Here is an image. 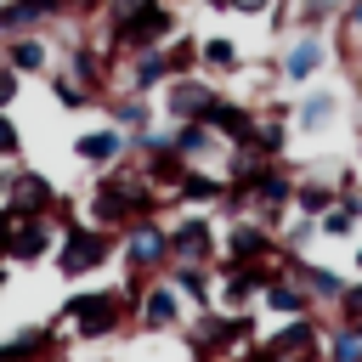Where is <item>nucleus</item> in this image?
Here are the masks:
<instances>
[{"instance_id":"f257e3e1","label":"nucleus","mask_w":362,"mask_h":362,"mask_svg":"<svg viewBox=\"0 0 362 362\" xmlns=\"http://www.w3.org/2000/svg\"><path fill=\"white\" fill-rule=\"evenodd\" d=\"M158 187L141 175V164H113V170H96L90 192H85V209H90V226H107V232H124L130 221L141 215H158Z\"/></svg>"},{"instance_id":"f03ea898","label":"nucleus","mask_w":362,"mask_h":362,"mask_svg":"<svg viewBox=\"0 0 362 362\" xmlns=\"http://www.w3.org/2000/svg\"><path fill=\"white\" fill-rule=\"evenodd\" d=\"M102 51L119 62L124 51H136V45H164L175 28H181V17L164 6V0H107L102 6Z\"/></svg>"},{"instance_id":"7ed1b4c3","label":"nucleus","mask_w":362,"mask_h":362,"mask_svg":"<svg viewBox=\"0 0 362 362\" xmlns=\"http://www.w3.org/2000/svg\"><path fill=\"white\" fill-rule=\"evenodd\" d=\"M260 339L255 311H192L181 322V345L192 351V362H232L238 351H249Z\"/></svg>"},{"instance_id":"20e7f679","label":"nucleus","mask_w":362,"mask_h":362,"mask_svg":"<svg viewBox=\"0 0 362 362\" xmlns=\"http://www.w3.org/2000/svg\"><path fill=\"white\" fill-rule=\"evenodd\" d=\"M130 317H136V305H130V294L119 283L113 288H74L62 300V311H57V328L96 345V339H113L119 328H130Z\"/></svg>"},{"instance_id":"39448f33","label":"nucleus","mask_w":362,"mask_h":362,"mask_svg":"<svg viewBox=\"0 0 362 362\" xmlns=\"http://www.w3.org/2000/svg\"><path fill=\"white\" fill-rule=\"evenodd\" d=\"M119 255V232H107V226H90V221H62V238H57V255H51V266H57V277H68V283H79V277H90V272H102L107 260Z\"/></svg>"},{"instance_id":"423d86ee","label":"nucleus","mask_w":362,"mask_h":362,"mask_svg":"<svg viewBox=\"0 0 362 362\" xmlns=\"http://www.w3.org/2000/svg\"><path fill=\"white\" fill-rule=\"evenodd\" d=\"M255 345H260L266 362H328V356H322V345H328V322H322L317 311H305V317H283V322H277L272 334H260Z\"/></svg>"},{"instance_id":"0eeeda50","label":"nucleus","mask_w":362,"mask_h":362,"mask_svg":"<svg viewBox=\"0 0 362 362\" xmlns=\"http://www.w3.org/2000/svg\"><path fill=\"white\" fill-rule=\"evenodd\" d=\"M119 260H124V272L158 277V272L170 266V221H158V215L130 221V226L119 232Z\"/></svg>"},{"instance_id":"6e6552de","label":"nucleus","mask_w":362,"mask_h":362,"mask_svg":"<svg viewBox=\"0 0 362 362\" xmlns=\"http://www.w3.org/2000/svg\"><path fill=\"white\" fill-rule=\"evenodd\" d=\"M221 102V85L209 74H181V79H164L158 90V113L170 124H192V119H209V107Z\"/></svg>"},{"instance_id":"1a4fd4ad","label":"nucleus","mask_w":362,"mask_h":362,"mask_svg":"<svg viewBox=\"0 0 362 362\" xmlns=\"http://www.w3.org/2000/svg\"><path fill=\"white\" fill-rule=\"evenodd\" d=\"M221 260V226L204 209H187L170 226V266H215Z\"/></svg>"},{"instance_id":"9d476101","label":"nucleus","mask_w":362,"mask_h":362,"mask_svg":"<svg viewBox=\"0 0 362 362\" xmlns=\"http://www.w3.org/2000/svg\"><path fill=\"white\" fill-rule=\"evenodd\" d=\"M57 238H62L57 215H17L11 243H6V266H40L45 255H57Z\"/></svg>"},{"instance_id":"9b49d317","label":"nucleus","mask_w":362,"mask_h":362,"mask_svg":"<svg viewBox=\"0 0 362 362\" xmlns=\"http://www.w3.org/2000/svg\"><path fill=\"white\" fill-rule=\"evenodd\" d=\"M136 334H170V328H181L187 322V300L175 294V283L170 277H153L147 288H141V300H136Z\"/></svg>"},{"instance_id":"f8f14e48","label":"nucleus","mask_w":362,"mask_h":362,"mask_svg":"<svg viewBox=\"0 0 362 362\" xmlns=\"http://www.w3.org/2000/svg\"><path fill=\"white\" fill-rule=\"evenodd\" d=\"M328 34H288L283 51H277V79L283 85H311L322 68H328Z\"/></svg>"},{"instance_id":"ddd939ff","label":"nucleus","mask_w":362,"mask_h":362,"mask_svg":"<svg viewBox=\"0 0 362 362\" xmlns=\"http://www.w3.org/2000/svg\"><path fill=\"white\" fill-rule=\"evenodd\" d=\"M62 74H68L79 90H90L96 102L113 90V57H107L102 45H90V40H68V45H62Z\"/></svg>"},{"instance_id":"4468645a","label":"nucleus","mask_w":362,"mask_h":362,"mask_svg":"<svg viewBox=\"0 0 362 362\" xmlns=\"http://www.w3.org/2000/svg\"><path fill=\"white\" fill-rule=\"evenodd\" d=\"M266 255H283L277 232L260 215H232L221 232V260H266Z\"/></svg>"},{"instance_id":"2eb2a0df","label":"nucleus","mask_w":362,"mask_h":362,"mask_svg":"<svg viewBox=\"0 0 362 362\" xmlns=\"http://www.w3.org/2000/svg\"><path fill=\"white\" fill-rule=\"evenodd\" d=\"M74 158L90 164V170H113V164L130 158V136H124L113 119H107V124H90V130L74 136Z\"/></svg>"},{"instance_id":"dca6fc26","label":"nucleus","mask_w":362,"mask_h":362,"mask_svg":"<svg viewBox=\"0 0 362 362\" xmlns=\"http://www.w3.org/2000/svg\"><path fill=\"white\" fill-rule=\"evenodd\" d=\"M0 62H11L23 79H45L57 68V45H51V34H11V40H0Z\"/></svg>"},{"instance_id":"f3484780","label":"nucleus","mask_w":362,"mask_h":362,"mask_svg":"<svg viewBox=\"0 0 362 362\" xmlns=\"http://www.w3.org/2000/svg\"><path fill=\"white\" fill-rule=\"evenodd\" d=\"M119 74H124V85H119V90L158 96V90H164V79H170V68H164V45H136V51H124V57H119Z\"/></svg>"},{"instance_id":"a211bd4d","label":"nucleus","mask_w":362,"mask_h":362,"mask_svg":"<svg viewBox=\"0 0 362 362\" xmlns=\"http://www.w3.org/2000/svg\"><path fill=\"white\" fill-rule=\"evenodd\" d=\"M51 23H62V0H0V40L51 34Z\"/></svg>"},{"instance_id":"6ab92c4d","label":"nucleus","mask_w":362,"mask_h":362,"mask_svg":"<svg viewBox=\"0 0 362 362\" xmlns=\"http://www.w3.org/2000/svg\"><path fill=\"white\" fill-rule=\"evenodd\" d=\"M243 68H249V57H243L238 34H198V74H209L221 85V79H238Z\"/></svg>"},{"instance_id":"aec40b11","label":"nucleus","mask_w":362,"mask_h":362,"mask_svg":"<svg viewBox=\"0 0 362 362\" xmlns=\"http://www.w3.org/2000/svg\"><path fill=\"white\" fill-rule=\"evenodd\" d=\"M6 204H11L17 215H51V209H57V181H51L45 170H11Z\"/></svg>"},{"instance_id":"412c9836","label":"nucleus","mask_w":362,"mask_h":362,"mask_svg":"<svg viewBox=\"0 0 362 362\" xmlns=\"http://www.w3.org/2000/svg\"><path fill=\"white\" fill-rule=\"evenodd\" d=\"M226 147H249V136H255V124H260V113L249 107V102H238V96H226L221 90V102L209 107V119H204Z\"/></svg>"},{"instance_id":"4be33fe9","label":"nucleus","mask_w":362,"mask_h":362,"mask_svg":"<svg viewBox=\"0 0 362 362\" xmlns=\"http://www.w3.org/2000/svg\"><path fill=\"white\" fill-rule=\"evenodd\" d=\"M57 322H28L11 339H0V362H57Z\"/></svg>"},{"instance_id":"5701e85b","label":"nucleus","mask_w":362,"mask_h":362,"mask_svg":"<svg viewBox=\"0 0 362 362\" xmlns=\"http://www.w3.org/2000/svg\"><path fill=\"white\" fill-rule=\"evenodd\" d=\"M102 107H107V119H113L124 136H141V130H153V119H158V96H136V90H107Z\"/></svg>"},{"instance_id":"b1692460","label":"nucleus","mask_w":362,"mask_h":362,"mask_svg":"<svg viewBox=\"0 0 362 362\" xmlns=\"http://www.w3.org/2000/svg\"><path fill=\"white\" fill-rule=\"evenodd\" d=\"M170 198L187 204V209H221V198H226V175H215L209 164H187V175L175 181Z\"/></svg>"},{"instance_id":"393cba45","label":"nucleus","mask_w":362,"mask_h":362,"mask_svg":"<svg viewBox=\"0 0 362 362\" xmlns=\"http://www.w3.org/2000/svg\"><path fill=\"white\" fill-rule=\"evenodd\" d=\"M334 119H339V90H305L288 124H294V136H322V130H334Z\"/></svg>"},{"instance_id":"a878e982","label":"nucleus","mask_w":362,"mask_h":362,"mask_svg":"<svg viewBox=\"0 0 362 362\" xmlns=\"http://www.w3.org/2000/svg\"><path fill=\"white\" fill-rule=\"evenodd\" d=\"M170 147H175L187 164H209V158L226 153V141H221L204 119H192V124H170Z\"/></svg>"},{"instance_id":"bb28decb","label":"nucleus","mask_w":362,"mask_h":362,"mask_svg":"<svg viewBox=\"0 0 362 362\" xmlns=\"http://www.w3.org/2000/svg\"><path fill=\"white\" fill-rule=\"evenodd\" d=\"M255 305H260V311H272V317H305V311H317V305H311V294H305L288 272H283V277H272V283L260 288V300H255Z\"/></svg>"},{"instance_id":"cd10ccee","label":"nucleus","mask_w":362,"mask_h":362,"mask_svg":"<svg viewBox=\"0 0 362 362\" xmlns=\"http://www.w3.org/2000/svg\"><path fill=\"white\" fill-rule=\"evenodd\" d=\"M164 277L175 283V294L192 311H209V300H215V272L209 266H164Z\"/></svg>"},{"instance_id":"c85d7f7f","label":"nucleus","mask_w":362,"mask_h":362,"mask_svg":"<svg viewBox=\"0 0 362 362\" xmlns=\"http://www.w3.org/2000/svg\"><path fill=\"white\" fill-rule=\"evenodd\" d=\"M277 11L294 23V34H328L334 17H339V0H288V6H277Z\"/></svg>"},{"instance_id":"c756f323","label":"nucleus","mask_w":362,"mask_h":362,"mask_svg":"<svg viewBox=\"0 0 362 362\" xmlns=\"http://www.w3.org/2000/svg\"><path fill=\"white\" fill-rule=\"evenodd\" d=\"M164 68H170V79H181V74H198V34L175 28V34L164 40Z\"/></svg>"},{"instance_id":"7c9ffc66","label":"nucleus","mask_w":362,"mask_h":362,"mask_svg":"<svg viewBox=\"0 0 362 362\" xmlns=\"http://www.w3.org/2000/svg\"><path fill=\"white\" fill-rule=\"evenodd\" d=\"M328 362H362V322H328Z\"/></svg>"},{"instance_id":"2f4dec72","label":"nucleus","mask_w":362,"mask_h":362,"mask_svg":"<svg viewBox=\"0 0 362 362\" xmlns=\"http://www.w3.org/2000/svg\"><path fill=\"white\" fill-rule=\"evenodd\" d=\"M356 226H362V215L351 204H334L328 215H317V238H334V243H356Z\"/></svg>"},{"instance_id":"473e14b6","label":"nucleus","mask_w":362,"mask_h":362,"mask_svg":"<svg viewBox=\"0 0 362 362\" xmlns=\"http://www.w3.org/2000/svg\"><path fill=\"white\" fill-rule=\"evenodd\" d=\"M45 79H51V96H57V102H62L68 113H79V107H90V102H96V96H90V90H79V85H74V79H68L62 68H51Z\"/></svg>"},{"instance_id":"72a5a7b5","label":"nucleus","mask_w":362,"mask_h":362,"mask_svg":"<svg viewBox=\"0 0 362 362\" xmlns=\"http://www.w3.org/2000/svg\"><path fill=\"white\" fill-rule=\"evenodd\" d=\"M17 153H23V130H17L11 113H0V164H11Z\"/></svg>"},{"instance_id":"f704fd0d","label":"nucleus","mask_w":362,"mask_h":362,"mask_svg":"<svg viewBox=\"0 0 362 362\" xmlns=\"http://www.w3.org/2000/svg\"><path fill=\"white\" fill-rule=\"evenodd\" d=\"M209 11H238V17H266L277 0H204Z\"/></svg>"},{"instance_id":"c9c22d12","label":"nucleus","mask_w":362,"mask_h":362,"mask_svg":"<svg viewBox=\"0 0 362 362\" xmlns=\"http://www.w3.org/2000/svg\"><path fill=\"white\" fill-rule=\"evenodd\" d=\"M23 96V74L11 62H0V113H11V102Z\"/></svg>"},{"instance_id":"e433bc0d","label":"nucleus","mask_w":362,"mask_h":362,"mask_svg":"<svg viewBox=\"0 0 362 362\" xmlns=\"http://www.w3.org/2000/svg\"><path fill=\"white\" fill-rule=\"evenodd\" d=\"M339 322H362V283H345V294H339Z\"/></svg>"},{"instance_id":"4c0bfd02","label":"nucleus","mask_w":362,"mask_h":362,"mask_svg":"<svg viewBox=\"0 0 362 362\" xmlns=\"http://www.w3.org/2000/svg\"><path fill=\"white\" fill-rule=\"evenodd\" d=\"M102 6L107 0H62V17H74V23L79 17H102Z\"/></svg>"},{"instance_id":"58836bf2","label":"nucleus","mask_w":362,"mask_h":362,"mask_svg":"<svg viewBox=\"0 0 362 362\" xmlns=\"http://www.w3.org/2000/svg\"><path fill=\"white\" fill-rule=\"evenodd\" d=\"M339 23H345V34H362V0H345L339 6Z\"/></svg>"},{"instance_id":"ea45409f","label":"nucleus","mask_w":362,"mask_h":362,"mask_svg":"<svg viewBox=\"0 0 362 362\" xmlns=\"http://www.w3.org/2000/svg\"><path fill=\"white\" fill-rule=\"evenodd\" d=\"M11 226H17V209L0 198V260H6V243H11Z\"/></svg>"},{"instance_id":"a19ab883","label":"nucleus","mask_w":362,"mask_h":362,"mask_svg":"<svg viewBox=\"0 0 362 362\" xmlns=\"http://www.w3.org/2000/svg\"><path fill=\"white\" fill-rule=\"evenodd\" d=\"M6 181H11V175H6V164H0V198H6Z\"/></svg>"},{"instance_id":"79ce46f5","label":"nucleus","mask_w":362,"mask_h":362,"mask_svg":"<svg viewBox=\"0 0 362 362\" xmlns=\"http://www.w3.org/2000/svg\"><path fill=\"white\" fill-rule=\"evenodd\" d=\"M356 272H362V238H356Z\"/></svg>"},{"instance_id":"37998d69","label":"nucleus","mask_w":362,"mask_h":362,"mask_svg":"<svg viewBox=\"0 0 362 362\" xmlns=\"http://www.w3.org/2000/svg\"><path fill=\"white\" fill-rule=\"evenodd\" d=\"M277 6H288V0H277Z\"/></svg>"}]
</instances>
